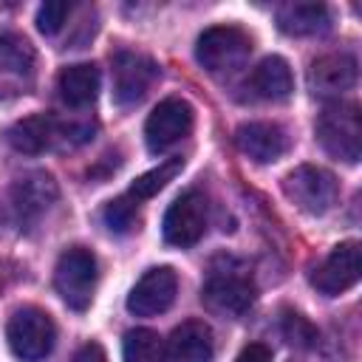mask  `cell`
Segmentation results:
<instances>
[{
    "label": "cell",
    "mask_w": 362,
    "mask_h": 362,
    "mask_svg": "<svg viewBox=\"0 0 362 362\" xmlns=\"http://www.w3.org/2000/svg\"><path fill=\"white\" fill-rule=\"evenodd\" d=\"M68 14H71V3H65V0L42 3L40 11H37V28H40L45 37H51V34H57V31L62 28V23H65Z\"/></svg>",
    "instance_id": "cell-24"
},
{
    "label": "cell",
    "mask_w": 362,
    "mask_h": 362,
    "mask_svg": "<svg viewBox=\"0 0 362 362\" xmlns=\"http://www.w3.org/2000/svg\"><path fill=\"white\" fill-rule=\"evenodd\" d=\"M170 362H212L215 356V339L212 328L204 320H184L167 342Z\"/></svg>",
    "instance_id": "cell-15"
},
{
    "label": "cell",
    "mask_w": 362,
    "mask_h": 362,
    "mask_svg": "<svg viewBox=\"0 0 362 362\" xmlns=\"http://www.w3.org/2000/svg\"><path fill=\"white\" fill-rule=\"evenodd\" d=\"M122 356H124V362H164L167 351H164V342L156 331L133 328V331L124 334Z\"/></svg>",
    "instance_id": "cell-21"
},
{
    "label": "cell",
    "mask_w": 362,
    "mask_h": 362,
    "mask_svg": "<svg viewBox=\"0 0 362 362\" xmlns=\"http://www.w3.org/2000/svg\"><path fill=\"white\" fill-rule=\"evenodd\" d=\"M156 79H158V65L150 57L133 54V51H119L113 57V99H116V105H122V107L139 105Z\"/></svg>",
    "instance_id": "cell-9"
},
{
    "label": "cell",
    "mask_w": 362,
    "mask_h": 362,
    "mask_svg": "<svg viewBox=\"0 0 362 362\" xmlns=\"http://www.w3.org/2000/svg\"><path fill=\"white\" fill-rule=\"evenodd\" d=\"M71 362H107V356H105V348H102L99 342H85V345L71 356Z\"/></svg>",
    "instance_id": "cell-25"
},
{
    "label": "cell",
    "mask_w": 362,
    "mask_h": 362,
    "mask_svg": "<svg viewBox=\"0 0 362 362\" xmlns=\"http://www.w3.org/2000/svg\"><path fill=\"white\" fill-rule=\"evenodd\" d=\"M34 54L25 40L14 34H0V96L20 93L31 85Z\"/></svg>",
    "instance_id": "cell-13"
},
{
    "label": "cell",
    "mask_w": 362,
    "mask_h": 362,
    "mask_svg": "<svg viewBox=\"0 0 362 362\" xmlns=\"http://www.w3.org/2000/svg\"><path fill=\"white\" fill-rule=\"evenodd\" d=\"M356 280H359V243L356 240L337 243L331 255L311 274V286L325 297H337L348 291L351 286H356Z\"/></svg>",
    "instance_id": "cell-11"
},
{
    "label": "cell",
    "mask_w": 362,
    "mask_h": 362,
    "mask_svg": "<svg viewBox=\"0 0 362 362\" xmlns=\"http://www.w3.org/2000/svg\"><path fill=\"white\" fill-rule=\"evenodd\" d=\"M277 28L291 37L322 34L331 25V11L322 3H286L277 8Z\"/></svg>",
    "instance_id": "cell-17"
},
{
    "label": "cell",
    "mask_w": 362,
    "mask_h": 362,
    "mask_svg": "<svg viewBox=\"0 0 362 362\" xmlns=\"http://www.w3.org/2000/svg\"><path fill=\"white\" fill-rule=\"evenodd\" d=\"M6 339L17 359L23 362H40L54 351L57 328L48 311L37 305H20L11 311L6 322Z\"/></svg>",
    "instance_id": "cell-2"
},
{
    "label": "cell",
    "mask_w": 362,
    "mask_h": 362,
    "mask_svg": "<svg viewBox=\"0 0 362 362\" xmlns=\"http://www.w3.org/2000/svg\"><path fill=\"white\" fill-rule=\"evenodd\" d=\"M105 223H107L110 232H119V235L127 232L136 223V201H130L127 195L110 201L105 206Z\"/></svg>",
    "instance_id": "cell-23"
},
{
    "label": "cell",
    "mask_w": 362,
    "mask_h": 362,
    "mask_svg": "<svg viewBox=\"0 0 362 362\" xmlns=\"http://www.w3.org/2000/svg\"><path fill=\"white\" fill-rule=\"evenodd\" d=\"M235 362H272V351L266 345H260V342H252L238 354Z\"/></svg>",
    "instance_id": "cell-26"
},
{
    "label": "cell",
    "mask_w": 362,
    "mask_h": 362,
    "mask_svg": "<svg viewBox=\"0 0 362 362\" xmlns=\"http://www.w3.org/2000/svg\"><path fill=\"white\" fill-rule=\"evenodd\" d=\"M356 76H359V68H356L354 54L337 51V54H325V57L311 62L308 88H311L314 96L331 99V96H339V93L351 90L356 85Z\"/></svg>",
    "instance_id": "cell-12"
},
{
    "label": "cell",
    "mask_w": 362,
    "mask_h": 362,
    "mask_svg": "<svg viewBox=\"0 0 362 362\" xmlns=\"http://www.w3.org/2000/svg\"><path fill=\"white\" fill-rule=\"evenodd\" d=\"M57 88L65 105L71 107H88L99 93V68L90 62L68 65L57 76Z\"/></svg>",
    "instance_id": "cell-18"
},
{
    "label": "cell",
    "mask_w": 362,
    "mask_h": 362,
    "mask_svg": "<svg viewBox=\"0 0 362 362\" xmlns=\"http://www.w3.org/2000/svg\"><path fill=\"white\" fill-rule=\"evenodd\" d=\"M317 141L322 150L339 161L356 164L362 156V122L354 102H334L317 116Z\"/></svg>",
    "instance_id": "cell-1"
},
{
    "label": "cell",
    "mask_w": 362,
    "mask_h": 362,
    "mask_svg": "<svg viewBox=\"0 0 362 362\" xmlns=\"http://www.w3.org/2000/svg\"><path fill=\"white\" fill-rule=\"evenodd\" d=\"M235 141L240 153H246L257 164L277 161L288 150V133L274 122H246L238 127Z\"/></svg>",
    "instance_id": "cell-14"
},
{
    "label": "cell",
    "mask_w": 362,
    "mask_h": 362,
    "mask_svg": "<svg viewBox=\"0 0 362 362\" xmlns=\"http://www.w3.org/2000/svg\"><path fill=\"white\" fill-rule=\"evenodd\" d=\"M201 300L206 303L209 311L215 314H226V317H238L243 314L252 300H255V286L249 280V274L238 266H226V269H212V274L206 277L204 288H201Z\"/></svg>",
    "instance_id": "cell-6"
},
{
    "label": "cell",
    "mask_w": 362,
    "mask_h": 362,
    "mask_svg": "<svg viewBox=\"0 0 362 362\" xmlns=\"http://www.w3.org/2000/svg\"><path fill=\"white\" fill-rule=\"evenodd\" d=\"M161 232H164V240L170 246H178V249L195 246L206 232V201H204V195L195 192V189L178 195L170 204V209L164 212Z\"/></svg>",
    "instance_id": "cell-7"
},
{
    "label": "cell",
    "mask_w": 362,
    "mask_h": 362,
    "mask_svg": "<svg viewBox=\"0 0 362 362\" xmlns=\"http://www.w3.org/2000/svg\"><path fill=\"white\" fill-rule=\"evenodd\" d=\"M252 40L238 25H212L195 42V59L209 74L235 71L249 59Z\"/></svg>",
    "instance_id": "cell-4"
},
{
    "label": "cell",
    "mask_w": 362,
    "mask_h": 362,
    "mask_svg": "<svg viewBox=\"0 0 362 362\" xmlns=\"http://www.w3.org/2000/svg\"><path fill=\"white\" fill-rule=\"evenodd\" d=\"M54 288L68 308L85 311L96 291V257L82 246H71L59 255L54 269Z\"/></svg>",
    "instance_id": "cell-3"
},
{
    "label": "cell",
    "mask_w": 362,
    "mask_h": 362,
    "mask_svg": "<svg viewBox=\"0 0 362 362\" xmlns=\"http://www.w3.org/2000/svg\"><path fill=\"white\" fill-rule=\"evenodd\" d=\"M249 85L252 90L260 96V99H269V102H283L291 96L294 90V79H291V68L283 57H266L249 76Z\"/></svg>",
    "instance_id": "cell-19"
},
{
    "label": "cell",
    "mask_w": 362,
    "mask_h": 362,
    "mask_svg": "<svg viewBox=\"0 0 362 362\" xmlns=\"http://www.w3.org/2000/svg\"><path fill=\"white\" fill-rule=\"evenodd\" d=\"M181 167H184V158H170V161H164V164H158L156 170H150V173H144V175H139L133 184H130V189H127V198L130 201H147V198H153L156 192H161L178 173H181Z\"/></svg>",
    "instance_id": "cell-22"
},
{
    "label": "cell",
    "mask_w": 362,
    "mask_h": 362,
    "mask_svg": "<svg viewBox=\"0 0 362 362\" xmlns=\"http://www.w3.org/2000/svg\"><path fill=\"white\" fill-rule=\"evenodd\" d=\"M175 291H178V277L170 266L147 269L127 294V311L136 314V317L164 314L173 305Z\"/></svg>",
    "instance_id": "cell-10"
},
{
    "label": "cell",
    "mask_w": 362,
    "mask_h": 362,
    "mask_svg": "<svg viewBox=\"0 0 362 362\" xmlns=\"http://www.w3.org/2000/svg\"><path fill=\"white\" fill-rule=\"evenodd\" d=\"M192 130V107L189 102L170 96L153 107V113L144 122V141L150 153H164L173 144H178Z\"/></svg>",
    "instance_id": "cell-8"
},
{
    "label": "cell",
    "mask_w": 362,
    "mask_h": 362,
    "mask_svg": "<svg viewBox=\"0 0 362 362\" xmlns=\"http://www.w3.org/2000/svg\"><path fill=\"white\" fill-rule=\"evenodd\" d=\"M54 139V119L45 116V113H34V116H25L20 122H14L8 130H6V141L17 150V153H28V156H37L42 153Z\"/></svg>",
    "instance_id": "cell-20"
},
{
    "label": "cell",
    "mask_w": 362,
    "mask_h": 362,
    "mask_svg": "<svg viewBox=\"0 0 362 362\" xmlns=\"http://www.w3.org/2000/svg\"><path fill=\"white\" fill-rule=\"evenodd\" d=\"M283 192L297 209L308 215H325L337 201V178L322 167L300 164L283 178Z\"/></svg>",
    "instance_id": "cell-5"
},
{
    "label": "cell",
    "mask_w": 362,
    "mask_h": 362,
    "mask_svg": "<svg viewBox=\"0 0 362 362\" xmlns=\"http://www.w3.org/2000/svg\"><path fill=\"white\" fill-rule=\"evenodd\" d=\"M54 198H57V184L48 173H31V175L20 178L14 187V195H11L20 223L37 221L54 204Z\"/></svg>",
    "instance_id": "cell-16"
}]
</instances>
